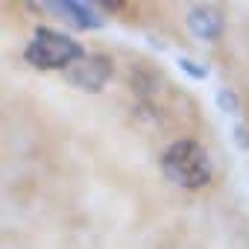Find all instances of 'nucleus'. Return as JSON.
<instances>
[{
	"instance_id": "1",
	"label": "nucleus",
	"mask_w": 249,
	"mask_h": 249,
	"mask_svg": "<svg viewBox=\"0 0 249 249\" xmlns=\"http://www.w3.org/2000/svg\"><path fill=\"white\" fill-rule=\"evenodd\" d=\"M161 170L167 176V182H173L176 188H205L211 182V156L205 153L202 144L196 141H173L164 156H161Z\"/></svg>"
},
{
	"instance_id": "2",
	"label": "nucleus",
	"mask_w": 249,
	"mask_h": 249,
	"mask_svg": "<svg viewBox=\"0 0 249 249\" xmlns=\"http://www.w3.org/2000/svg\"><path fill=\"white\" fill-rule=\"evenodd\" d=\"M24 59L33 65V68H41V71H53V68H73L79 59H85V50L79 41H73L71 36L65 33H56L50 27H38L33 41L27 44L24 50Z\"/></svg>"
},
{
	"instance_id": "3",
	"label": "nucleus",
	"mask_w": 249,
	"mask_h": 249,
	"mask_svg": "<svg viewBox=\"0 0 249 249\" xmlns=\"http://www.w3.org/2000/svg\"><path fill=\"white\" fill-rule=\"evenodd\" d=\"M68 82L82 88V91H100L106 79L111 76V62L106 56H85L73 68H68Z\"/></svg>"
},
{
	"instance_id": "4",
	"label": "nucleus",
	"mask_w": 249,
	"mask_h": 249,
	"mask_svg": "<svg viewBox=\"0 0 249 249\" xmlns=\"http://www.w3.org/2000/svg\"><path fill=\"white\" fill-rule=\"evenodd\" d=\"M41 9H50L56 15H62V21H68L76 30H97L103 27V12L94 3H82V0H59V3H41Z\"/></svg>"
},
{
	"instance_id": "5",
	"label": "nucleus",
	"mask_w": 249,
	"mask_h": 249,
	"mask_svg": "<svg viewBox=\"0 0 249 249\" xmlns=\"http://www.w3.org/2000/svg\"><path fill=\"white\" fill-rule=\"evenodd\" d=\"M188 27H191V33H194L196 38L214 41V38H220V33H223V15H220L214 6H194V9L188 12Z\"/></svg>"
},
{
	"instance_id": "6",
	"label": "nucleus",
	"mask_w": 249,
	"mask_h": 249,
	"mask_svg": "<svg viewBox=\"0 0 249 249\" xmlns=\"http://www.w3.org/2000/svg\"><path fill=\"white\" fill-rule=\"evenodd\" d=\"M179 65H182L191 76H196V79H205V76H208V68H196V62H191V59H182Z\"/></svg>"
}]
</instances>
